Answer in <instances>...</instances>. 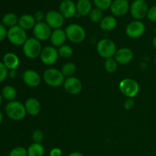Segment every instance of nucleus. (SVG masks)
I'll use <instances>...</instances> for the list:
<instances>
[{"label":"nucleus","mask_w":156,"mask_h":156,"mask_svg":"<svg viewBox=\"0 0 156 156\" xmlns=\"http://www.w3.org/2000/svg\"><path fill=\"white\" fill-rule=\"evenodd\" d=\"M43 79L47 85L53 88H57L63 85L66 78L60 70L49 68L44 71Z\"/></svg>","instance_id":"2"},{"label":"nucleus","mask_w":156,"mask_h":156,"mask_svg":"<svg viewBox=\"0 0 156 156\" xmlns=\"http://www.w3.org/2000/svg\"><path fill=\"white\" fill-rule=\"evenodd\" d=\"M5 114L11 120L19 121L25 117L27 112L24 105L21 102L18 101H12L6 105Z\"/></svg>","instance_id":"1"},{"label":"nucleus","mask_w":156,"mask_h":156,"mask_svg":"<svg viewBox=\"0 0 156 156\" xmlns=\"http://www.w3.org/2000/svg\"><path fill=\"white\" fill-rule=\"evenodd\" d=\"M59 56L58 50L53 46H47L44 47L40 55L41 62L47 66H52L56 63Z\"/></svg>","instance_id":"9"},{"label":"nucleus","mask_w":156,"mask_h":156,"mask_svg":"<svg viewBox=\"0 0 156 156\" xmlns=\"http://www.w3.org/2000/svg\"><path fill=\"white\" fill-rule=\"evenodd\" d=\"M135 105V101H134L133 98H128L124 102V108L126 110H131L134 107Z\"/></svg>","instance_id":"38"},{"label":"nucleus","mask_w":156,"mask_h":156,"mask_svg":"<svg viewBox=\"0 0 156 156\" xmlns=\"http://www.w3.org/2000/svg\"><path fill=\"white\" fill-rule=\"evenodd\" d=\"M117 65L118 63L114 58H108V59H106L105 62V70L109 73H115L117 69Z\"/></svg>","instance_id":"30"},{"label":"nucleus","mask_w":156,"mask_h":156,"mask_svg":"<svg viewBox=\"0 0 156 156\" xmlns=\"http://www.w3.org/2000/svg\"><path fill=\"white\" fill-rule=\"evenodd\" d=\"M119 88L122 94L128 98H133L140 92V85L133 79H124L119 83Z\"/></svg>","instance_id":"5"},{"label":"nucleus","mask_w":156,"mask_h":156,"mask_svg":"<svg viewBox=\"0 0 156 156\" xmlns=\"http://www.w3.org/2000/svg\"><path fill=\"white\" fill-rule=\"evenodd\" d=\"M22 79L25 85L30 88L37 87L41 82V78L39 73L34 69L25 70L23 73Z\"/></svg>","instance_id":"16"},{"label":"nucleus","mask_w":156,"mask_h":156,"mask_svg":"<svg viewBox=\"0 0 156 156\" xmlns=\"http://www.w3.org/2000/svg\"><path fill=\"white\" fill-rule=\"evenodd\" d=\"M52 31V29L45 21L37 23L33 28L34 36L39 41H46L50 39Z\"/></svg>","instance_id":"12"},{"label":"nucleus","mask_w":156,"mask_h":156,"mask_svg":"<svg viewBox=\"0 0 156 156\" xmlns=\"http://www.w3.org/2000/svg\"><path fill=\"white\" fill-rule=\"evenodd\" d=\"M9 156H27V149L21 146H18L11 150Z\"/></svg>","instance_id":"32"},{"label":"nucleus","mask_w":156,"mask_h":156,"mask_svg":"<svg viewBox=\"0 0 156 156\" xmlns=\"http://www.w3.org/2000/svg\"><path fill=\"white\" fill-rule=\"evenodd\" d=\"M37 24L34 15L29 14L22 15L18 19V26L23 28L24 30H27L30 29H33L35 24Z\"/></svg>","instance_id":"22"},{"label":"nucleus","mask_w":156,"mask_h":156,"mask_svg":"<svg viewBox=\"0 0 156 156\" xmlns=\"http://www.w3.org/2000/svg\"><path fill=\"white\" fill-rule=\"evenodd\" d=\"M67 39L73 44H80L85 40L86 33L82 26L78 24H71L65 29Z\"/></svg>","instance_id":"4"},{"label":"nucleus","mask_w":156,"mask_h":156,"mask_svg":"<svg viewBox=\"0 0 156 156\" xmlns=\"http://www.w3.org/2000/svg\"><path fill=\"white\" fill-rule=\"evenodd\" d=\"M62 85L66 91L71 94H79L82 89V82L75 76L66 78Z\"/></svg>","instance_id":"15"},{"label":"nucleus","mask_w":156,"mask_h":156,"mask_svg":"<svg viewBox=\"0 0 156 156\" xmlns=\"http://www.w3.org/2000/svg\"><path fill=\"white\" fill-rule=\"evenodd\" d=\"M45 22L50 27V28L56 30L61 28L65 22V18L59 11L51 10L46 13Z\"/></svg>","instance_id":"11"},{"label":"nucleus","mask_w":156,"mask_h":156,"mask_svg":"<svg viewBox=\"0 0 156 156\" xmlns=\"http://www.w3.org/2000/svg\"><path fill=\"white\" fill-rule=\"evenodd\" d=\"M146 32V25L141 21L135 20L127 24L126 27V34L129 37L136 39L140 37Z\"/></svg>","instance_id":"10"},{"label":"nucleus","mask_w":156,"mask_h":156,"mask_svg":"<svg viewBox=\"0 0 156 156\" xmlns=\"http://www.w3.org/2000/svg\"><path fill=\"white\" fill-rule=\"evenodd\" d=\"M2 103V94H0V106H1Z\"/></svg>","instance_id":"44"},{"label":"nucleus","mask_w":156,"mask_h":156,"mask_svg":"<svg viewBox=\"0 0 156 156\" xmlns=\"http://www.w3.org/2000/svg\"><path fill=\"white\" fill-rule=\"evenodd\" d=\"M114 59L117 61V63L121 65H126L129 63L133 59V53L132 50L127 47H122L117 50Z\"/></svg>","instance_id":"17"},{"label":"nucleus","mask_w":156,"mask_h":156,"mask_svg":"<svg viewBox=\"0 0 156 156\" xmlns=\"http://www.w3.org/2000/svg\"><path fill=\"white\" fill-rule=\"evenodd\" d=\"M58 53H59V56L60 57L63 58V59H68L73 56V50L71 46L68 45V44H64V45L59 47Z\"/></svg>","instance_id":"28"},{"label":"nucleus","mask_w":156,"mask_h":156,"mask_svg":"<svg viewBox=\"0 0 156 156\" xmlns=\"http://www.w3.org/2000/svg\"><path fill=\"white\" fill-rule=\"evenodd\" d=\"M61 71H62V74L65 76V78L72 77L76 72V64L71 62H66V63H65L62 66Z\"/></svg>","instance_id":"27"},{"label":"nucleus","mask_w":156,"mask_h":156,"mask_svg":"<svg viewBox=\"0 0 156 156\" xmlns=\"http://www.w3.org/2000/svg\"><path fill=\"white\" fill-rule=\"evenodd\" d=\"M41 41L35 37H30L26 41L23 45V53L29 59H36L41 55L42 51Z\"/></svg>","instance_id":"3"},{"label":"nucleus","mask_w":156,"mask_h":156,"mask_svg":"<svg viewBox=\"0 0 156 156\" xmlns=\"http://www.w3.org/2000/svg\"><path fill=\"white\" fill-rule=\"evenodd\" d=\"M34 17L35 21H36L37 23L44 22V21H45L46 14L43 11H37L34 13Z\"/></svg>","instance_id":"36"},{"label":"nucleus","mask_w":156,"mask_h":156,"mask_svg":"<svg viewBox=\"0 0 156 156\" xmlns=\"http://www.w3.org/2000/svg\"><path fill=\"white\" fill-rule=\"evenodd\" d=\"M8 30L6 29L5 26L3 25L2 24H0V42L4 41L7 37Z\"/></svg>","instance_id":"37"},{"label":"nucleus","mask_w":156,"mask_h":156,"mask_svg":"<svg viewBox=\"0 0 156 156\" xmlns=\"http://www.w3.org/2000/svg\"><path fill=\"white\" fill-rule=\"evenodd\" d=\"M44 133L40 129H36L32 133V139L34 140V143H41V142L44 140Z\"/></svg>","instance_id":"33"},{"label":"nucleus","mask_w":156,"mask_h":156,"mask_svg":"<svg viewBox=\"0 0 156 156\" xmlns=\"http://www.w3.org/2000/svg\"><path fill=\"white\" fill-rule=\"evenodd\" d=\"M146 17H147L148 19L150 21L156 22V5L149 8Z\"/></svg>","instance_id":"35"},{"label":"nucleus","mask_w":156,"mask_h":156,"mask_svg":"<svg viewBox=\"0 0 156 156\" xmlns=\"http://www.w3.org/2000/svg\"><path fill=\"white\" fill-rule=\"evenodd\" d=\"M116 44L112 40L105 38L99 41L97 44V51L101 57L105 59L112 58L117 52Z\"/></svg>","instance_id":"7"},{"label":"nucleus","mask_w":156,"mask_h":156,"mask_svg":"<svg viewBox=\"0 0 156 156\" xmlns=\"http://www.w3.org/2000/svg\"><path fill=\"white\" fill-rule=\"evenodd\" d=\"M27 156H44L45 149L41 143H34L27 148Z\"/></svg>","instance_id":"25"},{"label":"nucleus","mask_w":156,"mask_h":156,"mask_svg":"<svg viewBox=\"0 0 156 156\" xmlns=\"http://www.w3.org/2000/svg\"></svg>","instance_id":"46"},{"label":"nucleus","mask_w":156,"mask_h":156,"mask_svg":"<svg viewBox=\"0 0 156 156\" xmlns=\"http://www.w3.org/2000/svg\"><path fill=\"white\" fill-rule=\"evenodd\" d=\"M155 66H156V56H155Z\"/></svg>","instance_id":"45"},{"label":"nucleus","mask_w":156,"mask_h":156,"mask_svg":"<svg viewBox=\"0 0 156 156\" xmlns=\"http://www.w3.org/2000/svg\"><path fill=\"white\" fill-rule=\"evenodd\" d=\"M92 9L91 0H78L76 2V15H79V16L85 17L89 15Z\"/></svg>","instance_id":"21"},{"label":"nucleus","mask_w":156,"mask_h":156,"mask_svg":"<svg viewBox=\"0 0 156 156\" xmlns=\"http://www.w3.org/2000/svg\"><path fill=\"white\" fill-rule=\"evenodd\" d=\"M103 11L101 9L94 8L91 10V13L89 14V18L91 21L93 23H100L104 18Z\"/></svg>","instance_id":"29"},{"label":"nucleus","mask_w":156,"mask_h":156,"mask_svg":"<svg viewBox=\"0 0 156 156\" xmlns=\"http://www.w3.org/2000/svg\"><path fill=\"white\" fill-rule=\"evenodd\" d=\"M2 62L9 70H16L20 64L19 57L14 53H7L4 55Z\"/></svg>","instance_id":"20"},{"label":"nucleus","mask_w":156,"mask_h":156,"mask_svg":"<svg viewBox=\"0 0 156 156\" xmlns=\"http://www.w3.org/2000/svg\"><path fill=\"white\" fill-rule=\"evenodd\" d=\"M59 12L62 14L65 19L73 18L77 14L76 3H75L73 0H62L59 4Z\"/></svg>","instance_id":"14"},{"label":"nucleus","mask_w":156,"mask_h":156,"mask_svg":"<svg viewBox=\"0 0 156 156\" xmlns=\"http://www.w3.org/2000/svg\"><path fill=\"white\" fill-rule=\"evenodd\" d=\"M66 39L67 37L65 30L61 28L53 30L50 38V42L54 47H60L61 46L64 45Z\"/></svg>","instance_id":"18"},{"label":"nucleus","mask_w":156,"mask_h":156,"mask_svg":"<svg viewBox=\"0 0 156 156\" xmlns=\"http://www.w3.org/2000/svg\"><path fill=\"white\" fill-rule=\"evenodd\" d=\"M68 156H84V155L79 152H73L69 154Z\"/></svg>","instance_id":"41"},{"label":"nucleus","mask_w":156,"mask_h":156,"mask_svg":"<svg viewBox=\"0 0 156 156\" xmlns=\"http://www.w3.org/2000/svg\"><path fill=\"white\" fill-rule=\"evenodd\" d=\"M100 27L105 31H111L117 25V21L114 15H107L103 18L100 23Z\"/></svg>","instance_id":"23"},{"label":"nucleus","mask_w":156,"mask_h":156,"mask_svg":"<svg viewBox=\"0 0 156 156\" xmlns=\"http://www.w3.org/2000/svg\"><path fill=\"white\" fill-rule=\"evenodd\" d=\"M7 38L9 42L15 46H23L28 39L26 30L18 25L11 27L8 30Z\"/></svg>","instance_id":"6"},{"label":"nucleus","mask_w":156,"mask_h":156,"mask_svg":"<svg viewBox=\"0 0 156 156\" xmlns=\"http://www.w3.org/2000/svg\"><path fill=\"white\" fill-rule=\"evenodd\" d=\"M149 9L146 0H134L130 5L129 12L134 19L140 21L147 16Z\"/></svg>","instance_id":"8"},{"label":"nucleus","mask_w":156,"mask_h":156,"mask_svg":"<svg viewBox=\"0 0 156 156\" xmlns=\"http://www.w3.org/2000/svg\"><path fill=\"white\" fill-rule=\"evenodd\" d=\"M18 19H19V18L17 16L16 14L10 12V13H7L3 16L2 19V23L4 26L11 28V27L18 25Z\"/></svg>","instance_id":"24"},{"label":"nucleus","mask_w":156,"mask_h":156,"mask_svg":"<svg viewBox=\"0 0 156 156\" xmlns=\"http://www.w3.org/2000/svg\"><path fill=\"white\" fill-rule=\"evenodd\" d=\"M129 8L130 5L128 0H114L110 10L114 17H121L129 12Z\"/></svg>","instance_id":"13"},{"label":"nucleus","mask_w":156,"mask_h":156,"mask_svg":"<svg viewBox=\"0 0 156 156\" xmlns=\"http://www.w3.org/2000/svg\"><path fill=\"white\" fill-rule=\"evenodd\" d=\"M9 76L12 79H15V76H16V72L15 70H10V72L9 73Z\"/></svg>","instance_id":"40"},{"label":"nucleus","mask_w":156,"mask_h":156,"mask_svg":"<svg viewBox=\"0 0 156 156\" xmlns=\"http://www.w3.org/2000/svg\"><path fill=\"white\" fill-rule=\"evenodd\" d=\"M152 44H153V47L156 49V36L152 40Z\"/></svg>","instance_id":"43"},{"label":"nucleus","mask_w":156,"mask_h":156,"mask_svg":"<svg viewBox=\"0 0 156 156\" xmlns=\"http://www.w3.org/2000/svg\"><path fill=\"white\" fill-rule=\"evenodd\" d=\"M3 119H4V116H3L2 113L1 111H0V124H1V123H2Z\"/></svg>","instance_id":"42"},{"label":"nucleus","mask_w":156,"mask_h":156,"mask_svg":"<svg viewBox=\"0 0 156 156\" xmlns=\"http://www.w3.org/2000/svg\"><path fill=\"white\" fill-rule=\"evenodd\" d=\"M2 96L4 99L9 101H15L17 96V91L15 88L12 85H6L2 88Z\"/></svg>","instance_id":"26"},{"label":"nucleus","mask_w":156,"mask_h":156,"mask_svg":"<svg viewBox=\"0 0 156 156\" xmlns=\"http://www.w3.org/2000/svg\"><path fill=\"white\" fill-rule=\"evenodd\" d=\"M9 69L7 67L3 64V62H0V83L4 82L9 76Z\"/></svg>","instance_id":"34"},{"label":"nucleus","mask_w":156,"mask_h":156,"mask_svg":"<svg viewBox=\"0 0 156 156\" xmlns=\"http://www.w3.org/2000/svg\"><path fill=\"white\" fill-rule=\"evenodd\" d=\"M62 152L59 148H53L50 150V156H62Z\"/></svg>","instance_id":"39"},{"label":"nucleus","mask_w":156,"mask_h":156,"mask_svg":"<svg viewBox=\"0 0 156 156\" xmlns=\"http://www.w3.org/2000/svg\"><path fill=\"white\" fill-rule=\"evenodd\" d=\"M92 1L95 5V8L102 11L110 9L113 2V0H92Z\"/></svg>","instance_id":"31"},{"label":"nucleus","mask_w":156,"mask_h":156,"mask_svg":"<svg viewBox=\"0 0 156 156\" xmlns=\"http://www.w3.org/2000/svg\"><path fill=\"white\" fill-rule=\"evenodd\" d=\"M26 112L30 116L38 115L41 111V105L39 101L35 98H30L27 99L24 103Z\"/></svg>","instance_id":"19"}]
</instances>
